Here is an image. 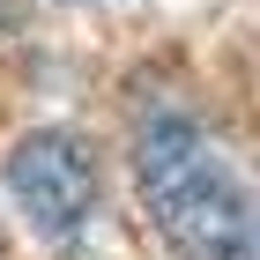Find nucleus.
<instances>
[{"instance_id": "1", "label": "nucleus", "mask_w": 260, "mask_h": 260, "mask_svg": "<svg viewBox=\"0 0 260 260\" xmlns=\"http://www.w3.org/2000/svg\"><path fill=\"white\" fill-rule=\"evenodd\" d=\"M141 216L171 260H260V193L186 112H149L134 134Z\"/></svg>"}, {"instance_id": "2", "label": "nucleus", "mask_w": 260, "mask_h": 260, "mask_svg": "<svg viewBox=\"0 0 260 260\" xmlns=\"http://www.w3.org/2000/svg\"><path fill=\"white\" fill-rule=\"evenodd\" d=\"M97 149L75 134V126H38L8 149V193L22 201L30 231L52 245H67L82 223L97 216Z\"/></svg>"}, {"instance_id": "3", "label": "nucleus", "mask_w": 260, "mask_h": 260, "mask_svg": "<svg viewBox=\"0 0 260 260\" xmlns=\"http://www.w3.org/2000/svg\"><path fill=\"white\" fill-rule=\"evenodd\" d=\"M15 22H22V0H0V38H8Z\"/></svg>"}]
</instances>
